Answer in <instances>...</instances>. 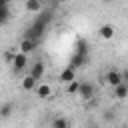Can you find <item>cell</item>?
<instances>
[{
  "label": "cell",
  "instance_id": "obj_1",
  "mask_svg": "<svg viewBox=\"0 0 128 128\" xmlns=\"http://www.w3.org/2000/svg\"><path fill=\"white\" fill-rule=\"evenodd\" d=\"M50 20H52V16H50L48 12H44L42 16H38V18L32 22V26L26 30V38H32V40H40V38L44 36V32H46V28H48Z\"/></svg>",
  "mask_w": 128,
  "mask_h": 128
},
{
  "label": "cell",
  "instance_id": "obj_2",
  "mask_svg": "<svg viewBox=\"0 0 128 128\" xmlns=\"http://www.w3.org/2000/svg\"><path fill=\"white\" fill-rule=\"evenodd\" d=\"M84 102H88V100H94V96H96V86L92 84V82H88V80H84V82H80V86H78V92H76Z\"/></svg>",
  "mask_w": 128,
  "mask_h": 128
},
{
  "label": "cell",
  "instance_id": "obj_3",
  "mask_svg": "<svg viewBox=\"0 0 128 128\" xmlns=\"http://www.w3.org/2000/svg\"><path fill=\"white\" fill-rule=\"evenodd\" d=\"M10 64H12V70H14V72H22V70H26V66H28V56L22 54V52H14Z\"/></svg>",
  "mask_w": 128,
  "mask_h": 128
},
{
  "label": "cell",
  "instance_id": "obj_4",
  "mask_svg": "<svg viewBox=\"0 0 128 128\" xmlns=\"http://www.w3.org/2000/svg\"><path fill=\"white\" fill-rule=\"evenodd\" d=\"M126 80V74H122V72H118V70H108L106 72V76H104V82L108 84V86H118V84H122Z\"/></svg>",
  "mask_w": 128,
  "mask_h": 128
},
{
  "label": "cell",
  "instance_id": "obj_5",
  "mask_svg": "<svg viewBox=\"0 0 128 128\" xmlns=\"http://www.w3.org/2000/svg\"><path fill=\"white\" fill-rule=\"evenodd\" d=\"M36 46H38V40H32V38H22V42L18 44V52H22V54H26V56H30L34 50H36Z\"/></svg>",
  "mask_w": 128,
  "mask_h": 128
},
{
  "label": "cell",
  "instance_id": "obj_6",
  "mask_svg": "<svg viewBox=\"0 0 128 128\" xmlns=\"http://www.w3.org/2000/svg\"><path fill=\"white\" fill-rule=\"evenodd\" d=\"M44 72H46V66H44V62L42 60H36L32 66H30V76L34 78V80H42L44 78Z\"/></svg>",
  "mask_w": 128,
  "mask_h": 128
},
{
  "label": "cell",
  "instance_id": "obj_7",
  "mask_svg": "<svg viewBox=\"0 0 128 128\" xmlns=\"http://www.w3.org/2000/svg\"><path fill=\"white\" fill-rule=\"evenodd\" d=\"M34 94H36L40 100H48V98L52 96V86H50V84H46V82L36 84V86H34Z\"/></svg>",
  "mask_w": 128,
  "mask_h": 128
},
{
  "label": "cell",
  "instance_id": "obj_8",
  "mask_svg": "<svg viewBox=\"0 0 128 128\" xmlns=\"http://www.w3.org/2000/svg\"><path fill=\"white\" fill-rule=\"evenodd\" d=\"M72 80H76V70H74L72 66H64L62 72H60V82H62V84H68V82H72Z\"/></svg>",
  "mask_w": 128,
  "mask_h": 128
},
{
  "label": "cell",
  "instance_id": "obj_9",
  "mask_svg": "<svg viewBox=\"0 0 128 128\" xmlns=\"http://www.w3.org/2000/svg\"><path fill=\"white\" fill-rule=\"evenodd\" d=\"M114 32H116V30H114L112 24H102V26L98 28V36L104 38V40H112V38H114Z\"/></svg>",
  "mask_w": 128,
  "mask_h": 128
},
{
  "label": "cell",
  "instance_id": "obj_10",
  "mask_svg": "<svg viewBox=\"0 0 128 128\" xmlns=\"http://www.w3.org/2000/svg\"><path fill=\"white\" fill-rule=\"evenodd\" d=\"M84 64H86V56H82V54H78V52H74V54H72V58H70V62H68V66H72L74 70L82 68Z\"/></svg>",
  "mask_w": 128,
  "mask_h": 128
},
{
  "label": "cell",
  "instance_id": "obj_11",
  "mask_svg": "<svg viewBox=\"0 0 128 128\" xmlns=\"http://www.w3.org/2000/svg\"><path fill=\"white\" fill-rule=\"evenodd\" d=\"M24 8H26V12L40 14V12H42V0H26Z\"/></svg>",
  "mask_w": 128,
  "mask_h": 128
},
{
  "label": "cell",
  "instance_id": "obj_12",
  "mask_svg": "<svg viewBox=\"0 0 128 128\" xmlns=\"http://www.w3.org/2000/svg\"><path fill=\"white\" fill-rule=\"evenodd\" d=\"M20 84H22V90H24V92H32V90H34V86H36V80H34L30 74H26V76L22 78V82H20Z\"/></svg>",
  "mask_w": 128,
  "mask_h": 128
},
{
  "label": "cell",
  "instance_id": "obj_13",
  "mask_svg": "<svg viewBox=\"0 0 128 128\" xmlns=\"http://www.w3.org/2000/svg\"><path fill=\"white\" fill-rule=\"evenodd\" d=\"M50 128H70V120L66 116H56L50 124Z\"/></svg>",
  "mask_w": 128,
  "mask_h": 128
},
{
  "label": "cell",
  "instance_id": "obj_14",
  "mask_svg": "<svg viewBox=\"0 0 128 128\" xmlns=\"http://www.w3.org/2000/svg\"><path fill=\"white\" fill-rule=\"evenodd\" d=\"M114 96H116L118 100H124V98L128 96V86H126V82H122V84L114 86Z\"/></svg>",
  "mask_w": 128,
  "mask_h": 128
},
{
  "label": "cell",
  "instance_id": "obj_15",
  "mask_svg": "<svg viewBox=\"0 0 128 128\" xmlns=\"http://www.w3.org/2000/svg\"><path fill=\"white\" fill-rule=\"evenodd\" d=\"M12 12H10V4L8 6H0V26H4L6 22H10Z\"/></svg>",
  "mask_w": 128,
  "mask_h": 128
},
{
  "label": "cell",
  "instance_id": "obj_16",
  "mask_svg": "<svg viewBox=\"0 0 128 128\" xmlns=\"http://www.w3.org/2000/svg\"><path fill=\"white\" fill-rule=\"evenodd\" d=\"M14 112V102H6L0 106V118H10Z\"/></svg>",
  "mask_w": 128,
  "mask_h": 128
},
{
  "label": "cell",
  "instance_id": "obj_17",
  "mask_svg": "<svg viewBox=\"0 0 128 128\" xmlns=\"http://www.w3.org/2000/svg\"><path fill=\"white\" fill-rule=\"evenodd\" d=\"M78 86H80V80H72V82H68L66 84V94H76L78 92Z\"/></svg>",
  "mask_w": 128,
  "mask_h": 128
},
{
  "label": "cell",
  "instance_id": "obj_18",
  "mask_svg": "<svg viewBox=\"0 0 128 128\" xmlns=\"http://www.w3.org/2000/svg\"><path fill=\"white\" fill-rule=\"evenodd\" d=\"M76 52H78V54H82V56H88V44H86V40H80V42H78Z\"/></svg>",
  "mask_w": 128,
  "mask_h": 128
},
{
  "label": "cell",
  "instance_id": "obj_19",
  "mask_svg": "<svg viewBox=\"0 0 128 128\" xmlns=\"http://www.w3.org/2000/svg\"><path fill=\"white\" fill-rule=\"evenodd\" d=\"M10 4V0H0V6H8Z\"/></svg>",
  "mask_w": 128,
  "mask_h": 128
},
{
  "label": "cell",
  "instance_id": "obj_20",
  "mask_svg": "<svg viewBox=\"0 0 128 128\" xmlns=\"http://www.w3.org/2000/svg\"><path fill=\"white\" fill-rule=\"evenodd\" d=\"M52 2H60V0H52Z\"/></svg>",
  "mask_w": 128,
  "mask_h": 128
},
{
  "label": "cell",
  "instance_id": "obj_21",
  "mask_svg": "<svg viewBox=\"0 0 128 128\" xmlns=\"http://www.w3.org/2000/svg\"><path fill=\"white\" fill-rule=\"evenodd\" d=\"M104 2H110V0H104Z\"/></svg>",
  "mask_w": 128,
  "mask_h": 128
}]
</instances>
